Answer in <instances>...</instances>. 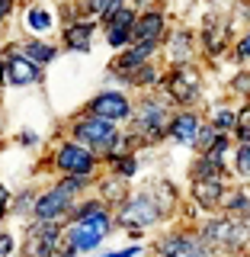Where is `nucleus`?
Instances as JSON below:
<instances>
[{"mask_svg":"<svg viewBox=\"0 0 250 257\" xmlns=\"http://www.w3.org/2000/svg\"><path fill=\"white\" fill-rule=\"evenodd\" d=\"M0 84H7V74H4V52H0Z\"/></svg>","mask_w":250,"mask_h":257,"instance_id":"nucleus-41","label":"nucleus"},{"mask_svg":"<svg viewBox=\"0 0 250 257\" xmlns=\"http://www.w3.org/2000/svg\"><path fill=\"white\" fill-rule=\"evenodd\" d=\"M250 58V26H247V32L237 39V45H234V61H247Z\"/></svg>","mask_w":250,"mask_h":257,"instance_id":"nucleus-34","label":"nucleus"},{"mask_svg":"<svg viewBox=\"0 0 250 257\" xmlns=\"http://www.w3.org/2000/svg\"><path fill=\"white\" fill-rule=\"evenodd\" d=\"M52 257H77V254H74V251H71V247H64V244H61V247H58V251H55Z\"/></svg>","mask_w":250,"mask_h":257,"instance_id":"nucleus-40","label":"nucleus"},{"mask_svg":"<svg viewBox=\"0 0 250 257\" xmlns=\"http://www.w3.org/2000/svg\"><path fill=\"white\" fill-rule=\"evenodd\" d=\"M144 247L141 244H128V247H119V251H106V254H96V257H141Z\"/></svg>","mask_w":250,"mask_h":257,"instance_id":"nucleus-35","label":"nucleus"},{"mask_svg":"<svg viewBox=\"0 0 250 257\" xmlns=\"http://www.w3.org/2000/svg\"><path fill=\"white\" fill-rule=\"evenodd\" d=\"M234 174L250 180V145H237L234 151Z\"/></svg>","mask_w":250,"mask_h":257,"instance_id":"nucleus-29","label":"nucleus"},{"mask_svg":"<svg viewBox=\"0 0 250 257\" xmlns=\"http://www.w3.org/2000/svg\"><path fill=\"white\" fill-rule=\"evenodd\" d=\"M157 87L167 103H176V106L189 109L202 96V74H199L196 64H180V68H170L167 74H160Z\"/></svg>","mask_w":250,"mask_h":257,"instance_id":"nucleus-5","label":"nucleus"},{"mask_svg":"<svg viewBox=\"0 0 250 257\" xmlns=\"http://www.w3.org/2000/svg\"><path fill=\"white\" fill-rule=\"evenodd\" d=\"M13 4H16V0H0V26H4V23L10 20V13H13Z\"/></svg>","mask_w":250,"mask_h":257,"instance_id":"nucleus-38","label":"nucleus"},{"mask_svg":"<svg viewBox=\"0 0 250 257\" xmlns=\"http://www.w3.org/2000/svg\"><path fill=\"white\" fill-rule=\"evenodd\" d=\"M112 222H116V228L128 231V238H135V244H138L148 235V228L164 222V212H160L157 199L151 196V190H138V193H128L122 203L112 209Z\"/></svg>","mask_w":250,"mask_h":257,"instance_id":"nucleus-2","label":"nucleus"},{"mask_svg":"<svg viewBox=\"0 0 250 257\" xmlns=\"http://www.w3.org/2000/svg\"><path fill=\"white\" fill-rule=\"evenodd\" d=\"M90 187H93V177H68V174H61L55 187L36 193L32 219L36 222H64L68 212H71V206H74Z\"/></svg>","mask_w":250,"mask_h":257,"instance_id":"nucleus-1","label":"nucleus"},{"mask_svg":"<svg viewBox=\"0 0 250 257\" xmlns=\"http://www.w3.org/2000/svg\"><path fill=\"white\" fill-rule=\"evenodd\" d=\"M26 58L36 64V68H45V64H52L55 58H58V45L45 42V39H26L23 45H16Z\"/></svg>","mask_w":250,"mask_h":257,"instance_id":"nucleus-21","label":"nucleus"},{"mask_svg":"<svg viewBox=\"0 0 250 257\" xmlns=\"http://www.w3.org/2000/svg\"><path fill=\"white\" fill-rule=\"evenodd\" d=\"M96 193H100V196H96L100 203H106L109 209H116L128 196V180H122V177H116V174H106V177L96 180Z\"/></svg>","mask_w":250,"mask_h":257,"instance_id":"nucleus-19","label":"nucleus"},{"mask_svg":"<svg viewBox=\"0 0 250 257\" xmlns=\"http://www.w3.org/2000/svg\"><path fill=\"white\" fill-rule=\"evenodd\" d=\"M135 13L132 7H122L116 16H112V23L106 26V42L112 48H128L132 45V26H135Z\"/></svg>","mask_w":250,"mask_h":257,"instance_id":"nucleus-16","label":"nucleus"},{"mask_svg":"<svg viewBox=\"0 0 250 257\" xmlns=\"http://www.w3.org/2000/svg\"><path fill=\"white\" fill-rule=\"evenodd\" d=\"M61 231L64 222H29L26 235L20 244V257H52L61 247Z\"/></svg>","mask_w":250,"mask_h":257,"instance_id":"nucleus-6","label":"nucleus"},{"mask_svg":"<svg viewBox=\"0 0 250 257\" xmlns=\"http://www.w3.org/2000/svg\"><path fill=\"white\" fill-rule=\"evenodd\" d=\"M192 235H196V228H173V231H164L154 247H151V254L154 257H183V251H186V244L192 241Z\"/></svg>","mask_w":250,"mask_h":257,"instance_id":"nucleus-17","label":"nucleus"},{"mask_svg":"<svg viewBox=\"0 0 250 257\" xmlns=\"http://www.w3.org/2000/svg\"><path fill=\"white\" fill-rule=\"evenodd\" d=\"M36 142H39V135H36V132H29V128H26V132H20V145H26V148H32Z\"/></svg>","mask_w":250,"mask_h":257,"instance_id":"nucleus-39","label":"nucleus"},{"mask_svg":"<svg viewBox=\"0 0 250 257\" xmlns=\"http://www.w3.org/2000/svg\"><path fill=\"white\" fill-rule=\"evenodd\" d=\"M0 52H4V74H7V84L10 87H32V84L42 80V68H36L16 45L0 48Z\"/></svg>","mask_w":250,"mask_h":257,"instance_id":"nucleus-9","label":"nucleus"},{"mask_svg":"<svg viewBox=\"0 0 250 257\" xmlns=\"http://www.w3.org/2000/svg\"><path fill=\"white\" fill-rule=\"evenodd\" d=\"M183 257H218V254H215L212 247H205L199 235H192V241L186 244V251H183Z\"/></svg>","mask_w":250,"mask_h":257,"instance_id":"nucleus-30","label":"nucleus"},{"mask_svg":"<svg viewBox=\"0 0 250 257\" xmlns=\"http://www.w3.org/2000/svg\"><path fill=\"white\" fill-rule=\"evenodd\" d=\"M132 106L135 103L128 100L122 90H100L90 103H87V112L96 116V119H106V122H128Z\"/></svg>","mask_w":250,"mask_h":257,"instance_id":"nucleus-8","label":"nucleus"},{"mask_svg":"<svg viewBox=\"0 0 250 257\" xmlns=\"http://www.w3.org/2000/svg\"><path fill=\"white\" fill-rule=\"evenodd\" d=\"M224 187H228L224 180H192V187H189L192 206L202 209V212H218L221 196H224Z\"/></svg>","mask_w":250,"mask_h":257,"instance_id":"nucleus-14","label":"nucleus"},{"mask_svg":"<svg viewBox=\"0 0 250 257\" xmlns=\"http://www.w3.org/2000/svg\"><path fill=\"white\" fill-rule=\"evenodd\" d=\"M221 215H231V219H244L250 215V190L244 187H224V196H221Z\"/></svg>","mask_w":250,"mask_h":257,"instance_id":"nucleus-20","label":"nucleus"},{"mask_svg":"<svg viewBox=\"0 0 250 257\" xmlns=\"http://www.w3.org/2000/svg\"><path fill=\"white\" fill-rule=\"evenodd\" d=\"M151 196L157 199V206H160V212H164V219L176 209V187H170L167 180H160L154 190H151Z\"/></svg>","mask_w":250,"mask_h":257,"instance_id":"nucleus-27","label":"nucleus"},{"mask_svg":"<svg viewBox=\"0 0 250 257\" xmlns=\"http://www.w3.org/2000/svg\"><path fill=\"white\" fill-rule=\"evenodd\" d=\"M10 196H13V193L0 183V219H7V212H10Z\"/></svg>","mask_w":250,"mask_h":257,"instance_id":"nucleus-36","label":"nucleus"},{"mask_svg":"<svg viewBox=\"0 0 250 257\" xmlns=\"http://www.w3.org/2000/svg\"><path fill=\"white\" fill-rule=\"evenodd\" d=\"M231 90L237 96H244V100H250V71H240V74L231 80Z\"/></svg>","mask_w":250,"mask_h":257,"instance_id":"nucleus-31","label":"nucleus"},{"mask_svg":"<svg viewBox=\"0 0 250 257\" xmlns=\"http://www.w3.org/2000/svg\"><path fill=\"white\" fill-rule=\"evenodd\" d=\"M26 26H29V32L45 36V32H52V26H55V13L48 10L45 4H32L26 10Z\"/></svg>","mask_w":250,"mask_h":257,"instance_id":"nucleus-24","label":"nucleus"},{"mask_svg":"<svg viewBox=\"0 0 250 257\" xmlns=\"http://www.w3.org/2000/svg\"><path fill=\"white\" fill-rule=\"evenodd\" d=\"M199 128H202V116H199L196 109H180L170 116V122H167V139H173L176 145H192V139L199 135Z\"/></svg>","mask_w":250,"mask_h":257,"instance_id":"nucleus-13","label":"nucleus"},{"mask_svg":"<svg viewBox=\"0 0 250 257\" xmlns=\"http://www.w3.org/2000/svg\"><path fill=\"white\" fill-rule=\"evenodd\" d=\"M52 164L58 167V174H68V177H93L96 167H100V158L77 142H61Z\"/></svg>","mask_w":250,"mask_h":257,"instance_id":"nucleus-7","label":"nucleus"},{"mask_svg":"<svg viewBox=\"0 0 250 257\" xmlns=\"http://www.w3.org/2000/svg\"><path fill=\"white\" fill-rule=\"evenodd\" d=\"M122 80H125V84H132V87H138V90H157L160 71L154 68V61H148V64H138L135 71H128Z\"/></svg>","mask_w":250,"mask_h":257,"instance_id":"nucleus-23","label":"nucleus"},{"mask_svg":"<svg viewBox=\"0 0 250 257\" xmlns=\"http://www.w3.org/2000/svg\"><path fill=\"white\" fill-rule=\"evenodd\" d=\"M13 254H16V235L0 228V257H13Z\"/></svg>","mask_w":250,"mask_h":257,"instance_id":"nucleus-33","label":"nucleus"},{"mask_svg":"<svg viewBox=\"0 0 250 257\" xmlns=\"http://www.w3.org/2000/svg\"><path fill=\"white\" fill-rule=\"evenodd\" d=\"M167 36V20L160 10H144L135 16V26H132V42H164Z\"/></svg>","mask_w":250,"mask_h":257,"instance_id":"nucleus-12","label":"nucleus"},{"mask_svg":"<svg viewBox=\"0 0 250 257\" xmlns=\"http://www.w3.org/2000/svg\"><path fill=\"white\" fill-rule=\"evenodd\" d=\"M205 125H212L215 132H221V135L234 132V106H228V103L212 106V109H208V122Z\"/></svg>","mask_w":250,"mask_h":257,"instance_id":"nucleus-25","label":"nucleus"},{"mask_svg":"<svg viewBox=\"0 0 250 257\" xmlns=\"http://www.w3.org/2000/svg\"><path fill=\"white\" fill-rule=\"evenodd\" d=\"M234 20L250 23V4H247V0H237V4H234Z\"/></svg>","mask_w":250,"mask_h":257,"instance_id":"nucleus-37","label":"nucleus"},{"mask_svg":"<svg viewBox=\"0 0 250 257\" xmlns=\"http://www.w3.org/2000/svg\"><path fill=\"white\" fill-rule=\"evenodd\" d=\"M71 142L90 148L96 158H106L112 151H119L122 132H119L116 122H106V119H96L90 112H84V116H77L71 122Z\"/></svg>","mask_w":250,"mask_h":257,"instance_id":"nucleus-4","label":"nucleus"},{"mask_svg":"<svg viewBox=\"0 0 250 257\" xmlns=\"http://www.w3.org/2000/svg\"><path fill=\"white\" fill-rule=\"evenodd\" d=\"M199 39H202L205 55L218 58L224 48L231 45V23H224V16H218V13H205L202 16V29H199Z\"/></svg>","mask_w":250,"mask_h":257,"instance_id":"nucleus-10","label":"nucleus"},{"mask_svg":"<svg viewBox=\"0 0 250 257\" xmlns=\"http://www.w3.org/2000/svg\"><path fill=\"white\" fill-rule=\"evenodd\" d=\"M103 241L106 238L90 231V228H84V225H64V231H61V244L71 247L74 254H93Z\"/></svg>","mask_w":250,"mask_h":257,"instance_id":"nucleus-15","label":"nucleus"},{"mask_svg":"<svg viewBox=\"0 0 250 257\" xmlns=\"http://www.w3.org/2000/svg\"><path fill=\"white\" fill-rule=\"evenodd\" d=\"M167 45V61L170 68H180V64H196V36L189 29H173L170 36H164Z\"/></svg>","mask_w":250,"mask_h":257,"instance_id":"nucleus-11","label":"nucleus"},{"mask_svg":"<svg viewBox=\"0 0 250 257\" xmlns=\"http://www.w3.org/2000/svg\"><path fill=\"white\" fill-rule=\"evenodd\" d=\"M103 161L109 164V174L122 177V180H132V177L138 174V158H135L132 151H112V155L100 158V164H103Z\"/></svg>","mask_w":250,"mask_h":257,"instance_id":"nucleus-22","label":"nucleus"},{"mask_svg":"<svg viewBox=\"0 0 250 257\" xmlns=\"http://www.w3.org/2000/svg\"><path fill=\"white\" fill-rule=\"evenodd\" d=\"M218 139H221V132H215L212 125H205V122H202V128H199V135L192 139V148H196L199 155H205V151L212 148V145L218 142Z\"/></svg>","mask_w":250,"mask_h":257,"instance_id":"nucleus-28","label":"nucleus"},{"mask_svg":"<svg viewBox=\"0 0 250 257\" xmlns=\"http://www.w3.org/2000/svg\"><path fill=\"white\" fill-rule=\"evenodd\" d=\"M93 32H96V23L93 20H74V23H68L64 32H61L64 48H71V52H90Z\"/></svg>","mask_w":250,"mask_h":257,"instance_id":"nucleus-18","label":"nucleus"},{"mask_svg":"<svg viewBox=\"0 0 250 257\" xmlns=\"http://www.w3.org/2000/svg\"><path fill=\"white\" fill-rule=\"evenodd\" d=\"M122 7H125V0H106V7H103V13L96 16V20H100L103 26H109V23H112V16L122 10Z\"/></svg>","mask_w":250,"mask_h":257,"instance_id":"nucleus-32","label":"nucleus"},{"mask_svg":"<svg viewBox=\"0 0 250 257\" xmlns=\"http://www.w3.org/2000/svg\"><path fill=\"white\" fill-rule=\"evenodd\" d=\"M0 128H4V119H0Z\"/></svg>","mask_w":250,"mask_h":257,"instance_id":"nucleus-42","label":"nucleus"},{"mask_svg":"<svg viewBox=\"0 0 250 257\" xmlns=\"http://www.w3.org/2000/svg\"><path fill=\"white\" fill-rule=\"evenodd\" d=\"M196 235L202 238L205 247H212L215 254L228 257H244L247 251V228L244 219H231V215H212L196 228Z\"/></svg>","mask_w":250,"mask_h":257,"instance_id":"nucleus-3","label":"nucleus"},{"mask_svg":"<svg viewBox=\"0 0 250 257\" xmlns=\"http://www.w3.org/2000/svg\"><path fill=\"white\" fill-rule=\"evenodd\" d=\"M32 203H36V190H32V187L20 190L16 196H10V212H7V215L26 219V215H32Z\"/></svg>","mask_w":250,"mask_h":257,"instance_id":"nucleus-26","label":"nucleus"}]
</instances>
